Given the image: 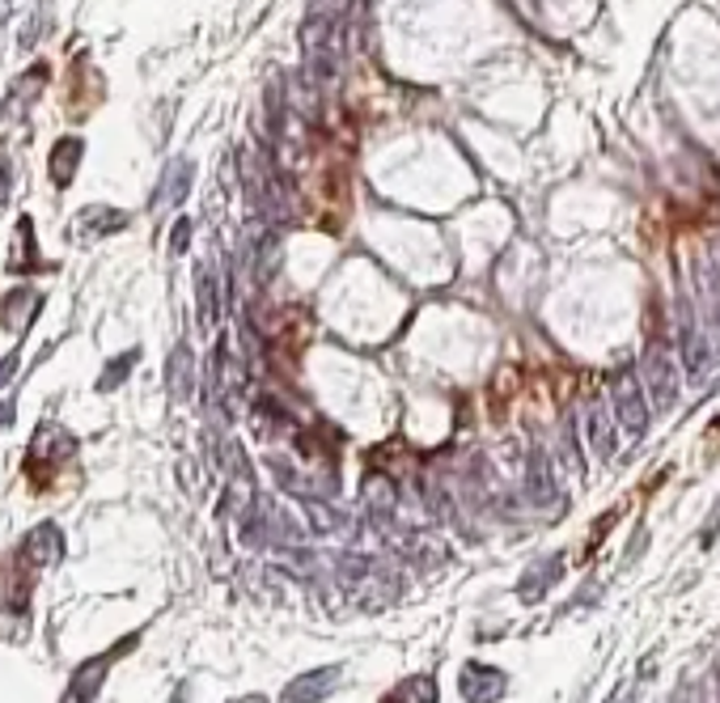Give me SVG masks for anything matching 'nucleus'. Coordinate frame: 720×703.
<instances>
[{
	"label": "nucleus",
	"instance_id": "obj_1",
	"mask_svg": "<svg viewBox=\"0 0 720 703\" xmlns=\"http://www.w3.org/2000/svg\"><path fill=\"white\" fill-rule=\"evenodd\" d=\"M610 412L619 420V428H624L631 441H640L648 433V394L640 386V378H636V369H615L610 373Z\"/></svg>",
	"mask_w": 720,
	"mask_h": 703
},
{
	"label": "nucleus",
	"instance_id": "obj_2",
	"mask_svg": "<svg viewBox=\"0 0 720 703\" xmlns=\"http://www.w3.org/2000/svg\"><path fill=\"white\" fill-rule=\"evenodd\" d=\"M645 378H648V399L661 412H670L673 403H678V369H673V356L666 352V343L657 340V335H648L645 343Z\"/></svg>",
	"mask_w": 720,
	"mask_h": 703
},
{
	"label": "nucleus",
	"instance_id": "obj_3",
	"mask_svg": "<svg viewBox=\"0 0 720 703\" xmlns=\"http://www.w3.org/2000/svg\"><path fill=\"white\" fill-rule=\"evenodd\" d=\"M132 649H136V635L120 640L111 653H102V657H94V661H85V665L72 674V686H69V695H64V703H94L97 686H102V679H106V670H111V665H115L123 653H132Z\"/></svg>",
	"mask_w": 720,
	"mask_h": 703
},
{
	"label": "nucleus",
	"instance_id": "obj_4",
	"mask_svg": "<svg viewBox=\"0 0 720 703\" xmlns=\"http://www.w3.org/2000/svg\"><path fill=\"white\" fill-rule=\"evenodd\" d=\"M457 691L466 703H501L504 691H508V674L496 670V665H480L471 661L462 674H457Z\"/></svg>",
	"mask_w": 720,
	"mask_h": 703
},
{
	"label": "nucleus",
	"instance_id": "obj_5",
	"mask_svg": "<svg viewBox=\"0 0 720 703\" xmlns=\"http://www.w3.org/2000/svg\"><path fill=\"white\" fill-rule=\"evenodd\" d=\"M339 682H343V665H322V670H310V674L288 682L280 703H322L327 695H336Z\"/></svg>",
	"mask_w": 720,
	"mask_h": 703
},
{
	"label": "nucleus",
	"instance_id": "obj_6",
	"mask_svg": "<svg viewBox=\"0 0 720 703\" xmlns=\"http://www.w3.org/2000/svg\"><path fill=\"white\" fill-rule=\"evenodd\" d=\"M60 551H64V542H60V530L51 526V521H43V526H34V530L25 534L22 551H18V559H22L25 568H51L55 559H60Z\"/></svg>",
	"mask_w": 720,
	"mask_h": 703
},
{
	"label": "nucleus",
	"instance_id": "obj_7",
	"mask_svg": "<svg viewBox=\"0 0 720 703\" xmlns=\"http://www.w3.org/2000/svg\"><path fill=\"white\" fill-rule=\"evenodd\" d=\"M559 568H564V556H547V559H534L526 568V577L517 581V598L526 602V607H534L547 589H552L555 581H559Z\"/></svg>",
	"mask_w": 720,
	"mask_h": 703
},
{
	"label": "nucleus",
	"instance_id": "obj_8",
	"mask_svg": "<svg viewBox=\"0 0 720 703\" xmlns=\"http://www.w3.org/2000/svg\"><path fill=\"white\" fill-rule=\"evenodd\" d=\"M123 225H127V213L106 208V204H90L81 217L72 220V234L76 238H106V234H120Z\"/></svg>",
	"mask_w": 720,
	"mask_h": 703
},
{
	"label": "nucleus",
	"instance_id": "obj_9",
	"mask_svg": "<svg viewBox=\"0 0 720 703\" xmlns=\"http://www.w3.org/2000/svg\"><path fill=\"white\" fill-rule=\"evenodd\" d=\"M678 343H682V369L691 373V382H703L708 378V369H712V361H708V348H703V335L696 331V322H691V314L682 310V335H678Z\"/></svg>",
	"mask_w": 720,
	"mask_h": 703
},
{
	"label": "nucleus",
	"instance_id": "obj_10",
	"mask_svg": "<svg viewBox=\"0 0 720 703\" xmlns=\"http://www.w3.org/2000/svg\"><path fill=\"white\" fill-rule=\"evenodd\" d=\"M81 153H85V141H81V136H64V141H55V148H51V183H55V187H69L72 183Z\"/></svg>",
	"mask_w": 720,
	"mask_h": 703
},
{
	"label": "nucleus",
	"instance_id": "obj_11",
	"mask_svg": "<svg viewBox=\"0 0 720 703\" xmlns=\"http://www.w3.org/2000/svg\"><path fill=\"white\" fill-rule=\"evenodd\" d=\"M610 420H615V412H606L601 403H589L585 407V433H589V445L598 449L601 462L615 458V437H610Z\"/></svg>",
	"mask_w": 720,
	"mask_h": 703
},
{
	"label": "nucleus",
	"instance_id": "obj_12",
	"mask_svg": "<svg viewBox=\"0 0 720 703\" xmlns=\"http://www.w3.org/2000/svg\"><path fill=\"white\" fill-rule=\"evenodd\" d=\"M555 466H552V458L547 454H534L529 458V475H526V492H529V500L534 505H547L555 496V475H552Z\"/></svg>",
	"mask_w": 720,
	"mask_h": 703
},
{
	"label": "nucleus",
	"instance_id": "obj_13",
	"mask_svg": "<svg viewBox=\"0 0 720 703\" xmlns=\"http://www.w3.org/2000/svg\"><path fill=\"white\" fill-rule=\"evenodd\" d=\"M192 162H174L162 178V187H157V199H153V208H166V204H178L183 195L192 192Z\"/></svg>",
	"mask_w": 720,
	"mask_h": 703
},
{
	"label": "nucleus",
	"instance_id": "obj_14",
	"mask_svg": "<svg viewBox=\"0 0 720 703\" xmlns=\"http://www.w3.org/2000/svg\"><path fill=\"white\" fill-rule=\"evenodd\" d=\"M39 292H30V289H22V292H9L4 297V310H0V322L9 327V331H22L25 322L34 318V310H39Z\"/></svg>",
	"mask_w": 720,
	"mask_h": 703
},
{
	"label": "nucleus",
	"instance_id": "obj_15",
	"mask_svg": "<svg viewBox=\"0 0 720 703\" xmlns=\"http://www.w3.org/2000/svg\"><path fill=\"white\" fill-rule=\"evenodd\" d=\"M382 703H436V679L432 674H411Z\"/></svg>",
	"mask_w": 720,
	"mask_h": 703
},
{
	"label": "nucleus",
	"instance_id": "obj_16",
	"mask_svg": "<svg viewBox=\"0 0 720 703\" xmlns=\"http://www.w3.org/2000/svg\"><path fill=\"white\" fill-rule=\"evenodd\" d=\"M169 390H174V399L178 403H187L195 390V364H192V352L187 348H174V356H169Z\"/></svg>",
	"mask_w": 720,
	"mask_h": 703
},
{
	"label": "nucleus",
	"instance_id": "obj_17",
	"mask_svg": "<svg viewBox=\"0 0 720 703\" xmlns=\"http://www.w3.org/2000/svg\"><path fill=\"white\" fill-rule=\"evenodd\" d=\"M195 292H199V327L213 331L216 314H220V301H216V280H213L208 267H199V276H195Z\"/></svg>",
	"mask_w": 720,
	"mask_h": 703
},
{
	"label": "nucleus",
	"instance_id": "obj_18",
	"mask_svg": "<svg viewBox=\"0 0 720 703\" xmlns=\"http://www.w3.org/2000/svg\"><path fill=\"white\" fill-rule=\"evenodd\" d=\"M18 246H22V259H13V271H39V255H34V220H18Z\"/></svg>",
	"mask_w": 720,
	"mask_h": 703
},
{
	"label": "nucleus",
	"instance_id": "obj_19",
	"mask_svg": "<svg viewBox=\"0 0 720 703\" xmlns=\"http://www.w3.org/2000/svg\"><path fill=\"white\" fill-rule=\"evenodd\" d=\"M136 361H141V352H136V348H132V352H123L120 361H111V373H102V378H97V390H115L123 378L132 373V364H136Z\"/></svg>",
	"mask_w": 720,
	"mask_h": 703
},
{
	"label": "nucleus",
	"instance_id": "obj_20",
	"mask_svg": "<svg viewBox=\"0 0 720 703\" xmlns=\"http://www.w3.org/2000/svg\"><path fill=\"white\" fill-rule=\"evenodd\" d=\"M187 242H192V220L183 217V220H178V225H174V238H169V250H174V255H183V250H187Z\"/></svg>",
	"mask_w": 720,
	"mask_h": 703
},
{
	"label": "nucleus",
	"instance_id": "obj_21",
	"mask_svg": "<svg viewBox=\"0 0 720 703\" xmlns=\"http://www.w3.org/2000/svg\"><path fill=\"white\" fill-rule=\"evenodd\" d=\"M9 183H13V170H9V162H0V204L9 199Z\"/></svg>",
	"mask_w": 720,
	"mask_h": 703
},
{
	"label": "nucleus",
	"instance_id": "obj_22",
	"mask_svg": "<svg viewBox=\"0 0 720 703\" xmlns=\"http://www.w3.org/2000/svg\"><path fill=\"white\" fill-rule=\"evenodd\" d=\"M13 13V0H0V25H4V18Z\"/></svg>",
	"mask_w": 720,
	"mask_h": 703
},
{
	"label": "nucleus",
	"instance_id": "obj_23",
	"mask_svg": "<svg viewBox=\"0 0 720 703\" xmlns=\"http://www.w3.org/2000/svg\"><path fill=\"white\" fill-rule=\"evenodd\" d=\"M238 703H267L264 695H246V700H238Z\"/></svg>",
	"mask_w": 720,
	"mask_h": 703
}]
</instances>
